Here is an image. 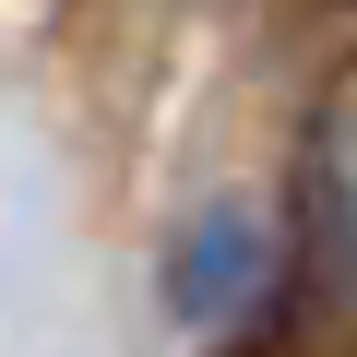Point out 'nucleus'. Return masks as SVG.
Instances as JSON below:
<instances>
[{"mask_svg": "<svg viewBox=\"0 0 357 357\" xmlns=\"http://www.w3.org/2000/svg\"><path fill=\"white\" fill-rule=\"evenodd\" d=\"M262 274H274V238L238 215V203H215L191 238H178L167 250V298L178 310H191V321H227L238 298H262Z\"/></svg>", "mask_w": 357, "mask_h": 357, "instance_id": "f257e3e1", "label": "nucleus"}]
</instances>
